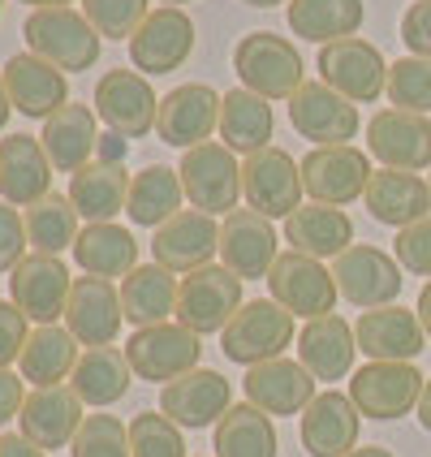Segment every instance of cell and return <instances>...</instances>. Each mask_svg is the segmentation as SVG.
I'll return each mask as SVG.
<instances>
[{"label":"cell","mask_w":431,"mask_h":457,"mask_svg":"<svg viewBox=\"0 0 431 457\" xmlns=\"http://www.w3.org/2000/svg\"><path fill=\"white\" fill-rule=\"evenodd\" d=\"M9 117H13V104H9V87H4V74H0V129L9 126Z\"/></svg>","instance_id":"cell-56"},{"label":"cell","mask_w":431,"mask_h":457,"mask_svg":"<svg viewBox=\"0 0 431 457\" xmlns=\"http://www.w3.org/2000/svg\"><path fill=\"white\" fill-rule=\"evenodd\" d=\"M0 9H4V0H0Z\"/></svg>","instance_id":"cell-61"},{"label":"cell","mask_w":431,"mask_h":457,"mask_svg":"<svg viewBox=\"0 0 431 457\" xmlns=\"http://www.w3.org/2000/svg\"><path fill=\"white\" fill-rule=\"evenodd\" d=\"M388 104L406 112H431V61L427 56H402L388 65Z\"/></svg>","instance_id":"cell-44"},{"label":"cell","mask_w":431,"mask_h":457,"mask_svg":"<svg viewBox=\"0 0 431 457\" xmlns=\"http://www.w3.org/2000/svg\"><path fill=\"white\" fill-rule=\"evenodd\" d=\"M358 428H362V414H358L354 397L328 388L303 410L298 436L311 457H345L350 449H358Z\"/></svg>","instance_id":"cell-27"},{"label":"cell","mask_w":431,"mask_h":457,"mask_svg":"<svg viewBox=\"0 0 431 457\" xmlns=\"http://www.w3.org/2000/svg\"><path fill=\"white\" fill-rule=\"evenodd\" d=\"M354 337L358 350L371 362H414L427 350V332L419 324V311H406L402 303L362 311L354 324Z\"/></svg>","instance_id":"cell-22"},{"label":"cell","mask_w":431,"mask_h":457,"mask_svg":"<svg viewBox=\"0 0 431 457\" xmlns=\"http://www.w3.org/2000/svg\"><path fill=\"white\" fill-rule=\"evenodd\" d=\"M285 242H289V251L311 254L324 263V259H336L341 251L354 246V220L341 207L303 204L285 220Z\"/></svg>","instance_id":"cell-33"},{"label":"cell","mask_w":431,"mask_h":457,"mask_svg":"<svg viewBox=\"0 0 431 457\" xmlns=\"http://www.w3.org/2000/svg\"><path fill=\"white\" fill-rule=\"evenodd\" d=\"M78 341L65 324H35L26 337V350L18 358V371L26 384L35 388H52V384H65L78 367Z\"/></svg>","instance_id":"cell-36"},{"label":"cell","mask_w":431,"mask_h":457,"mask_svg":"<svg viewBox=\"0 0 431 457\" xmlns=\"http://www.w3.org/2000/svg\"><path fill=\"white\" fill-rule=\"evenodd\" d=\"M70 289H74V277L65 268L61 254H26L22 263L9 272V294L22 311L26 320L35 324H56L65 320V306H70Z\"/></svg>","instance_id":"cell-17"},{"label":"cell","mask_w":431,"mask_h":457,"mask_svg":"<svg viewBox=\"0 0 431 457\" xmlns=\"http://www.w3.org/2000/svg\"><path fill=\"white\" fill-rule=\"evenodd\" d=\"M419 423H423V432H431V376H427V384H423V397H419Z\"/></svg>","instance_id":"cell-55"},{"label":"cell","mask_w":431,"mask_h":457,"mask_svg":"<svg viewBox=\"0 0 431 457\" xmlns=\"http://www.w3.org/2000/svg\"><path fill=\"white\" fill-rule=\"evenodd\" d=\"M367 4L362 0H289L285 4V22L306 44H336L362 30Z\"/></svg>","instance_id":"cell-37"},{"label":"cell","mask_w":431,"mask_h":457,"mask_svg":"<svg viewBox=\"0 0 431 457\" xmlns=\"http://www.w3.org/2000/svg\"><path fill=\"white\" fill-rule=\"evenodd\" d=\"M211 449H216V457H277L272 414H263L251 402L228 406V414L211 428Z\"/></svg>","instance_id":"cell-41"},{"label":"cell","mask_w":431,"mask_h":457,"mask_svg":"<svg viewBox=\"0 0 431 457\" xmlns=\"http://www.w3.org/2000/svg\"><path fill=\"white\" fill-rule=\"evenodd\" d=\"M303 160L285 152V147H263L242 160V199L251 212L268 220H289L303 207Z\"/></svg>","instance_id":"cell-4"},{"label":"cell","mask_w":431,"mask_h":457,"mask_svg":"<svg viewBox=\"0 0 431 457\" xmlns=\"http://www.w3.org/2000/svg\"><path fill=\"white\" fill-rule=\"evenodd\" d=\"M82 13H87V22L100 30L104 39H134V30L147 22V13H152V4L147 0H82Z\"/></svg>","instance_id":"cell-46"},{"label":"cell","mask_w":431,"mask_h":457,"mask_svg":"<svg viewBox=\"0 0 431 457\" xmlns=\"http://www.w3.org/2000/svg\"><path fill=\"white\" fill-rule=\"evenodd\" d=\"M39 143H44V152H48L52 169L74 178L78 169H87V164L95 160V147H100V117H95V108L65 104L61 112H52L48 121H44Z\"/></svg>","instance_id":"cell-30"},{"label":"cell","mask_w":431,"mask_h":457,"mask_svg":"<svg viewBox=\"0 0 431 457\" xmlns=\"http://www.w3.org/2000/svg\"><path fill=\"white\" fill-rule=\"evenodd\" d=\"M129 178L126 164H100V160H91L87 169H78L74 178H70V204L78 207V216L87 220V225H108L112 216H121L126 212V199H129Z\"/></svg>","instance_id":"cell-34"},{"label":"cell","mask_w":431,"mask_h":457,"mask_svg":"<svg viewBox=\"0 0 431 457\" xmlns=\"http://www.w3.org/2000/svg\"><path fill=\"white\" fill-rule=\"evenodd\" d=\"M233 70L242 78V87L263 96V100H294V91L303 87V56L298 48L285 39V35H272V30H251L237 39L233 48Z\"/></svg>","instance_id":"cell-2"},{"label":"cell","mask_w":431,"mask_h":457,"mask_svg":"<svg viewBox=\"0 0 431 457\" xmlns=\"http://www.w3.org/2000/svg\"><path fill=\"white\" fill-rule=\"evenodd\" d=\"M95 117L108 129H117L121 138H147L160 117V100L147 74L138 70H108L95 82Z\"/></svg>","instance_id":"cell-12"},{"label":"cell","mask_w":431,"mask_h":457,"mask_svg":"<svg viewBox=\"0 0 431 457\" xmlns=\"http://www.w3.org/2000/svg\"><path fill=\"white\" fill-rule=\"evenodd\" d=\"M0 457H48L39 445H30L22 432H9L0 436Z\"/></svg>","instance_id":"cell-53"},{"label":"cell","mask_w":431,"mask_h":457,"mask_svg":"<svg viewBox=\"0 0 431 457\" xmlns=\"http://www.w3.org/2000/svg\"><path fill=\"white\" fill-rule=\"evenodd\" d=\"M126 152H129V138H121L117 129H104L100 147H95V160H100V164H126Z\"/></svg>","instance_id":"cell-52"},{"label":"cell","mask_w":431,"mask_h":457,"mask_svg":"<svg viewBox=\"0 0 431 457\" xmlns=\"http://www.w3.org/2000/svg\"><path fill=\"white\" fill-rule=\"evenodd\" d=\"M294 345H298V362H303L315 380H324V384L345 380L350 367H354V354H358V337L341 315L306 320Z\"/></svg>","instance_id":"cell-31"},{"label":"cell","mask_w":431,"mask_h":457,"mask_svg":"<svg viewBox=\"0 0 431 457\" xmlns=\"http://www.w3.org/2000/svg\"><path fill=\"white\" fill-rule=\"evenodd\" d=\"M121 289L104 277H78L70 289V306H65V328L74 332L78 345L95 350V345H112L121 337Z\"/></svg>","instance_id":"cell-24"},{"label":"cell","mask_w":431,"mask_h":457,"mask_svg":"<svg viewBox=\"0 0 431 457\" xmlns=\"http://www.w3.org/2000/svg\"><path fill=\"white\" fill-rule=\"evenodd\" d=\"M319 82H328L350 104H376L388 91V61L371 39L350 35L319 48Z\"/></svg>","instance_id":"cell-10"},{"label":"cell","mask_w":431,"mask_h":457,"mask_svg":"<svg viewBox=\"0 0 431 457\" xmlns=\"http://www.w3.org/2000/svg\"><path fill=\"white\" fill-rule=\"evenodd\" d=\"M82 397H78L70 384H52V388H35L26 393V406L18 414V432L39 445L44 453L56 449H70L74 445L78 428H82Z\"/></svg>","instance_id":"cell-23"},{"label":"cell","mask_w":431,"mask_h":457,"mask_svg":"<svg viewBox=\"0 0 431 457\" xmlns=\"http://www.w3.org/2000/svg\"><path fill=\"white\" fill-rule=\"evenodd\" d=\"M52 160L39 134H9L0 138V195L4 204L30 207L52 195Z\"/></svg>","instance_id":"cell-28"},{"label":"cell","mask_w":431,"mask_h":457,"mask_svg":"<svg viewBox=\"0 0 431 457\" xmlns=\"http://www.w3.org/2000/svg\"><path fill=\"white\" fill-rule=\"evenodd\" d=\"M414 311H419V324H423V332H427V341H431V280L419 289V306Z\"/></svg>","instance_id":"cell-54"},{"label":"cell","mask_w":431,"mask_h":457,"mask_svg":"<svg viewBox=\"0 0 431 457\" xmlns=\"http://www.w3.org/2000/svg\"><path fill=\"white\" fill-rule=\"evenodd\" d=\"M427 181H431V178H427Z\"/></svg>","instance_id":"cell-62"},{"label":"cell","mask_w":431,"mask_h":457,"mask_svg":"<svg viewBox=\"0 0 431 457\" xmlns=\"http://www.w3.org/2000/svg\"><path fill=\"white\" fill-rule=\"evenodd\" d=\"M423 384H427V376L414 362H367L350 380V397H354L362 419L393 423V419H406L419 410Z\"/></svg>","instance_id":"cell-8"},{"label":"cell","mask_w":431,"mask_h":457,"mask_svg":"<svg viewBox=\"0 0 431 457\" xmlns=\"http://www.w3.org/2000/svg\"><path fill=\"white\" fill-rule=\"evenodd\" d=\"M26 315L18 311V303H0V367H13L26 350Z\"/></svg>","instance_id":"cell-49"},{"label":"cell","mask_w":431,"mask_h":457,"mask_svg":"<svg viewBox=\"0 0 431 457\" xmlns=\"http://www.w3.org/2000/svg\"><path fill=\"white\" fill-rule=\"evenodd\" d=\"M126 358L134 367V380L173 384L190 376L203 358V337L186 324H155V328H134L126 341Z\"/></svg>","instance_id":"cell-5"},{"label":"cell","mask_w":431,"mask_h":457,"mask_svg":"<svg viewBox=\"0 0 431 457\" xmlns=\"http://www.w3.org/2000/svg\"><path fill=\"white\" fill-rule=\"evenodd\" d=\"M22 39L26 52H35L39 61H48L65 74L91 70L100 61L104 44V35L78 9H30V18L22 22Z\"/></svg>","instance_id":"cell-1"},{"label":"cell","mask_w":431,"mask_h":457,"mask_svg":"<svg viewBox=\"0 0 431 457\" xmlns=\"http://www.w3.org/2000/svg\"><path fill=\"white\" fill-rule=\"evenodd\" d=\"M220 143L233 155H254L263 147H272V134H277V117H272V104L263 96H254L246 87H233L220 96Z\"/></svg>","instance_id":"cell-32"},{"label":"cell","mask_w":431,"mask_h":457,"mask_svg":"<svg viewBox=\"0 0 431 457\" xmlns=\"http://www.w3.org/2000/svg\"><path fill=\"white\" fill-rule=\"evenodd\" d=\"M393 254H397V263L406 268L410 277L431 280V216L419 220V225H410V228H397Z\"/></svg>","instance_id":"cell-47"},{"label":"cell","mask_w":431,"mask_h":457,"mask_svg":"<svg viewBox=\"0 0 431 457\" xmlns=\"http://www.w3.org/2000/svg\"><path fill=\"white\" fill-rule=\"evenodd\" d=\"M277 259H280V237L268 216H259L251 207L228 212L225 225H220V263H225L233 277L268 280Z\"/></svg>","instance_id":"cell-21"},{"label":"cell","mask_w":431,"mask_h":457,"mask_svg":"<svg viewBox=\"0 0 431 457\" xmlns=\"http://www.w3.org/2000/svg\"><path fill=\"white\" fill-rule=\"evenodd\" d=\"M216 254H220V225H216V216H207L199 207H181L152 237V263L169 268L173 277L199 272Z\"/></svg>","instance_id":"cell-14"},{"label":"cell","mask_w":431,"mask_h":457,"mask_svg":"<svg viewBox=\"0 0 431 457\" xmlns=\"http://www.w3.org/2000/svg\"><path fill=\"white\" fill-rule=\"evenodd\" d=\"M406 268L397 263V254L380 251L371 242H354L350 251H341L332 259V277H336V289L350 306H362V311H376V306H393L402 298V277Z\"/></svg>","instance_id":"cell-6"},{"label":"cell","mask_w":431,"mask_h":457,"mask_svg":"<svg viewBox=\"0 0 431 457\" xmlns=\"http://www.w3.org/2000/svg\"><path fill=\"white\" fill-rule=\"evenodd\" d=\"M26 220V237H30V251L35 254H61V251H74L78 242V207L70 204V195H56L52 190L48 199H39V204H30L22 212Z\"/></svg>","instance_id":"cell-42"},{"label":"cell","mask_w":431,"mask_h":457,"mask_svg":"<svg viewBox=\"0 0 431 457\" xmlns=\"http://www.w3.org/2000/svg\"><path fill=\"white\" fill-rule=\"evenodd\" d=\"M345 457H397L393 449H384V445H362V449H350Z\"/></svg>","instance_id":"cell-57"},{"label":"cell","mask_w":431,"mask_h":457,"mask_svg":"<svg viewBox=\"0 0 431 457\" xmlns=\"http://www.w3.org/2000/svg\"><path fill=\"white\" fill-rule=\"evenodd\" d=\"M190 52H195V22L186 9H169V4L152 9L147 22L129 39V61L147 78H164L181 70L190 61Z\"/></svg>","instance_id":"cell-15"},{"label":"cell","mask_w":431,"mask_h":457,"mask_svg":"<svg viewBox=\"0 0 431 457\" xmlns=\"http://www.w3.org/2000/svg\"><path fill=\"white\" fill-rule=\"evenodd\" d=\"M26 251H30V237H26L22 212L0 199V272H13L26 259Z\"/></svg>","instance_id":"cell-48"},{"label":"cell","mask_w":431,"mask_h":457,"mask_svg":"<svg viewBox=\"0 0 431 457\" xmlns=\"http://www.w3.org/2000/svg\"><path fill=\"white\" fill-rule=\"evenodd\" d=\"M371 173L376 169H371L367 152H358L354 143H345V147H311L303 160L306 199L324 207H345L367 195Z\"/></svg>","instance_id":"cell-13"},{"label":"cell","mask_w":431,"mask_h":457,"mask_svg":"<svg viewBox=\"0 0 431 457\" xmlns=\"http://www.w3.org/2000/svg\"><path fill=\"white\" fill-rule=\"evenodd\" d=\"M242 311V277H233L225 263H207L199 272L181 277L178 285V324L199 337L225 332L228 320Z\"/></svg>","instance_id":"cell-11"},{"label":"cell","mask_w":431,"mask_h":457,"mask_svg":"<svg viewBox=\"0 0 431 457\" xmlns=\"http://www.w3.org/2000/svg\"><path fill=\"white\" fill-rule=\"evenodd\" d=\"M242 4H251V9H277V4H285V0H242Z\"/></svg>","instance_id":"cell-59"},{"label":"cell","mask_w":431,"mask_h":457,"mask_svg":"<svg viewBox=\"0 0 431 457\" xmlns=\"http://www.w3.org/2000/svg\"><path fill=\"white\" fill-rule=\"evenodd\" d=\"M402 44L410 48V56L431 61V0H414L402 13Z\"/></svg>","instance_id":"cell-50"},{"label":"cell","mask_w":431,"mask_h":457,"mask_svg":"<svg viewBox=\"0 0 431 457\" xmlns=\"http://www.w3.org/2000/svg\"><path fill=\"white\" fill-rule=\"evenodd\" d=\"M181 190L190 207H199L207 216H228L237 212L242 199V164L225 143H199L190 152H181Z\"/></svg>","instance_id":"cell-7"},{"label":"cell","mask_w":431,"mask_h":457,"mask_svg":"<svg viewBox=\"0 0 431 457\" xmlns=\"http://www.w3.org/2000/svg\"><path fill=\"white\" fill-rule=\"evenodd\" d=\"M160 4H169V9H181V4H190V0H160Z\"/></svg>","instance_id":"cell-60"},{"label":"cell","mask_w":431,"mask_h":457,"mask_svg":"<svg viewBox=\"0 0 431 457\" xmlns=\"http://www.w3.org/2000/svg\"><path fill=\"white\" fill-rule=\"evenodd\" d=\"M70 457H134L129 423H121L117 414H87L70 445Z\"/></svg>","instance_id":"cell-45"},{"label":"cell","mask_w":431,"mask_h":457,"mask_svg":"<svg viewBox=\"0 0 431 457\" xmlns=\"http://www.w3.org/2000/svg\"><path fill=\"white\" fill-rule=\"evenodd\" d=\"M181 173L169 164H147L129 178V199H126V216L143 228H160L164 220H173L181 212Z\"/></svg>","instance_id":"cell-40"},{"label":"cell","mask_w":431,"mask_h":457,"mask_svg":"<svg viewBox=\"0 0 431 457\" xmlns=\"http://www.w3.org/2000/svg\"><path fill=\"white\" fill-rule=\"evenodd\" d=\"M74 259L87 277H104V280H126L138 268V237L121 225H87L74 242Z\"/></svg>","instance_id":"cell-39"},{"label":"cell","mask_w":431,"mask_h":457,"mask_svg":"<svg viewBox=\"0 0 431 457\" xmlns=\"http://www.w3.org/2000/svg\"><path fill=\"white\" fill-rule=\"evenodd\" d=\"M22 406H26V380L18 371L0 367V428H4L9 419H18Z\"/></svg>","instance_id":"cell-51"},{"label":"cell","mask_w":431,"mask_h":457,"mask_svg":"<svg viewBox=\"0 0 431 457\" xmlns=\"http://www.w3.org/2000/svg\"><path fill=\"white\" fill-rule=\"evenodd\" d=\"M289 126L315 147H345L358 138V104L336 96L328 82H303L289 100Z\"/></svg>","instance_id":"cell-18"},{"label":"cell","mask_w":431,"mask_h":457,"mask_svg":"<svg viewBox=\"0 0 431 457\" xmlns=\"http://www.w3.org/2000/svg\"><path fill=\"white\" fill-rule=\"evenodd\" d=\"M228 406H233V384L211 367H195L190 376L160 388V414H169L181 432L216 428L228 414Z\"/></svg>","instance_id":"cell-20"},{"label":"cell","mask_w":431,"mask_h":457,"mask_svg":"<svg viewBox=\"0 0 431 457\" xmlns=\"http://www.w3.org/2000/svg\"><path fill=\"white\" fill-rule=\"evenodd\" d=\"M30 9H70V0H22Z\"/></svg>","instance_id":"cell-58"},{"label":"cell","mask_w":431,"mask_h":457,"mask_svg":"<svg viewBox=\"0 0 431 457\" xmlns=\"http://www.w3.org/2000/svg\"><path fill=\"white\" fill-rule=\"evenodd\" d=\"M268 298L280 303L294 320H319V315H332L336 311V277L319 259L298 251H280V259L268 272Z\"/></svg>","instance_id":"cell-9"},{"label":"cell","mask_w":431,"mask_h":457,"mask_svg":"<svg viewBox=\"0 0 431 457\" xmlns=\"http://www.w3.org/2000/svg\"><path fill=\"white\" fill-rule=\"evenodd\" d=\"M315 376L306 371L303 362H294V358H272V362H259L246 371V402L259 406L263 414H272V419H294V414H303L315 397H319V388H315Z\"/></svg>","instance_id":"cell-25"},{"label":"cell","mask_w":431,"mask_h":457,"mask_svg":"<svg viewBox=\"0 0 431 457\" xmlns=\"http://www.w3.org/2000/svg\"><path fill=\"white\" fill-rule=\"evenodd\" d=\"M367 216L388 228H410L431 216V181L402 169H376L367 181Z\"/></svg>","instance_id":"cell-29"},{"label":"cell","mask_w":431,"mask_h":457,"mask_svg":"<svg viewBox=\"0 0 431 457\" xmlns=\"http://www.w3.org/2000/svg\"><path fill=\"white\" fill-rule=\"evenodd\" d=\"M367 152L376 155L384 169L423 173V169H431V121L423 112L380 108L367 121Z\"/></svg>","instance_id":"cell-19"},{"label":"cell","mask_w":431,"mask_h":457,"mask_svg":"<svg viewBox=\"0 0 431 457\" xmlns=\"http://www.w3.org/2000/svg\"><path fill=\"white\" fill-rule=\"evenodd\" d=\"M129 453L134 457H186V432L169 414L138 410L129 419Z\"/></svg>","instance_id":"cell-43"},{"label":"cell","mask_w":431,"mask_h":457,"mask_svg":"<svg viewBox=\"0 0 431 457\" xmlns=\"http://www.w3.org/2000/svg\"><path fill=\"white\" fill-rule=\"evenodd\" d=\"M220 126V91L207 82H181L169 96H160V117H155V138L169 147H199L211 143Z\"/></svg>","instance_id":"cell-16"},{"label":"cell","mask_w":431,"mask_h":457,"mask_svg":"<svg viewBox=\"0 0 431 457\" xmlns=\"http://www.w3.org/2000/svg\"><path fill=\"white\" fill-rule=\"evenodd\" d=\"M129 384H134V367H129L126 350H117V345L82 350L74 376H70V388L82 397V406H95V410L121 402L129 393Z\"/></svg>","instance_id":"cell-38"},{"label":"cell","mask_w":431,"mask_h":457,"mask_svg":"<svg viewBox=\"0 0 431 457\" xmlns=\"http://www.w3.org/2000/svg\"><path fill=\"white\" fill-rule=\"evenodd\" d=\"M0 74H4V87H9V104H13L22 117H30V121H48L52 112H61V108L70 104L65 70L39 61L35 52L9 56V65H4Z\"/></svg>","instance_id":"cell-26"},{"label":"cell","mask_w":431,"mask_h":457,"mask_svg":"<svg viewBox=\"0 0 431 457\" xmlns=\"http://www.w3.org/2000/svg\"><path fill=\"white\" fill-rule=\"evenodd\" d=\"M178 285L181 277H173L160 263H138L126 280H121V311L126 324L134 328H155L169 324V315H178Z\"/></svg>","instance_id":"cell-35"},{"label":"cell","mask_w":431,"mask_h":457,"mask_svg":"<svg viewBox=\"0 0 431 457\" xmlns=\"http://www.w3.org/2000/svg\"><path fill=\"white\" fill-rule=\"evenodd\" d=\"M294 345V315L272 298H254L242 303V311L228 320V328L220 332V354L237 367H259L285 358V350Z\"/></svg>","instance_id":"cell-3"}]
</instances>
